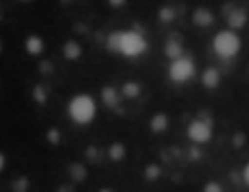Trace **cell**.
Returning a JSON list of instances; mask_svg holds the SVG:
<instances>
[{"label":"cell","mask_w":249,"mask_h":192,"mask_svg":"<svg viewBox=\"0 0 249 192\" xmlns=\"http://www.w3.org/2000/svg\"><path fill=\"white\" fill-rule=\"evenodd\" d=\"M213 49L222 58H232L241 49V38L234 31H222L215 36Z\"/></svg>","instance_id":"cell-1"},{"label":"cell","mask_w":249,"mask_h":192,"mask_svg":"<svg viewBox=\"0 0 249 192\" xmlns=\"http://www.w3.org/2000/svg\"><path fill=\"white\" fill-rule=\"evenodd\" d=\"M70 114L72 117L80 124L89 123L96 114V104L92 99L87 96H77L75 99L70 102Z\"/></svg>","instance_id":"cell-2"},{"label":"cell","mask_w":249,"mask_h":192,"mask_svg":"<svg viewBox=\"0 0 249 192\" xmlns=\"http://www.w3.org/2000/svg\"><path fill=\"white\" fill-rule=\"evenodd\" d=\"M116 48L128 56L140 55L145 49V41L139 34H135V32H124V34L118 36Z\"/></svg>","instance_id":"cell-3"},{"label":"cell","mask_w":249,"mask_h":192,"mask_svg":"<svg viewBox=\"0 0 249 192\" xmlns=\"http://www.w3.org/2000/svg\"><path fill=\"white\" fill-rule=\"evenodd\" d=\"M195 73V65L186 58H179L173 63L171 66V77L176 82H186L188 79H191Z\"/></svg>","instance_id":"cell-4"},{"label":"cell","mask_w":249,"mask_h":192,"mask_svg":"<svg viewBox=\"0 0 249 192\" xmlns=\"http://www.w3.org/2000/svg\"><path fill=\"white\" fill-rule=\"evenodd\" d=\"M188 134L191 136V140L198 141V143H203V141H208L212 136V128L208 126L203 121H195L191 123L190 129H188Z\"/></svg>","instance_id":"cell-5"},{"label":"cell","mask_w":249,"mask_h":192,"mask_svg":"<svg viewBox=\"0 0 249 192\" xmlns=\"http://www.w3.org/2000/svg\"><path fill=\"white\" fill-rule=\"evenodd\" d=\"M246 21H248V17H246V12L241 11V9L234 11L231 14V17H229V24L232 26V29H241L242 26L246 24Z\"/></svg>","instance_id":"cell-6"},{"label":"cell","mask_w":249,"mask_h":192,"mask_svg":"<svg viewBox=\"0 0 249 192\" xmlns=\"http://www.w3.org/2000/svg\"><path fill=\"white\" fill-rule=\"evenodd\" d=\"M218 73H217V70L215 68H208L207 72H205V75H203V82H205V85L207 87H217L218 85Z\"/></svg>","instance_id":"cell-7"},{"label":"cell","mask_w":249,"mask_h":192,"mask_svg":"<svg viewBox=\"0 0 249 192\" xmlns=\"http://www.w3.org/2000/svg\"><path fill=\"white\" fill-rule=\"evenodd\" d=\"M242 177H244V182L249 185V163L244 167V172H242Z\"/></svg>","instance_id":"cell-8"}]
</instances>
